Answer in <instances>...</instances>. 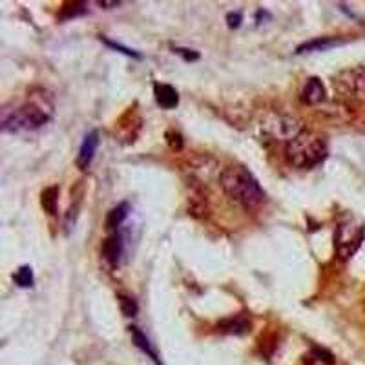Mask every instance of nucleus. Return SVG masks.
Wrapping results in <instances>:
<instances>
[{
    "label": "nucleus",
    "mask_w": 365,
    "mask_h": 365,
    "mask_svg": "<svg viewBox=\"0 0 365 365\" xmlns=\"http://www.w3.org/2000/svg\"><path fill=\"white\" fill-rule=\"evenodd\" d=\"M97 4L103 6V8H106V9H110V8H117L120 2H97Z\"/></svg>",
    "instance_id": "22"
},
{
    "label": "nucleus",
    "mask_w": 365,
    "mask_h": 365,
    "mask_svg": "<svg viewBox=\"0 0 365 365\" xmlns=\"http://www.w3.org/2000/svg\"><path fill=\"white\" fill-rule=\"evenodd\" d=\"M174 53L181 55L185 61H197L200 58V53L194 50H185V48H174Z\"/></svg>",
    "instance_id": "20"
},
{
    "label": "nucleus",
    "mask_w": 365,
    "mask_h": 365,
    "mask_svg": "<svg viewBox=\"0 0 365 365\" xmlns=\"http://www.w3.org/2000/svg\"><path fill=\"white\" fill-rule=\"evenodd\" d=\"M42 208H44L48 214H55L57 212V201H58V188L50 187L42 192Z\"/></svg>",
    "instance_id": "15"
},
{
    "label": "nucleus",
    "mask_w": 365,
    "mask_h": 365,
    "mask_svg": "<svg viewBox=\"0 0 365 365\" xmlns=\"http://www.w3.org/2000/svg\"><path fill=\"white\" fill-rule=\"evenodd\" d=\"M154 93H155V101H158V104L161 106V108L172 110L179 104L178 91H175V88H172L170 84L155 83L154 84Z\"/></svg>",
    "instance_id": "10"
},
{
    "label": "nucleus",
    "mask_w": 365,
    "mask_h": 365,
    "mask_svg": "<svg viewBox=\"0 0 365 365\" xmlns=\"http://www.w3.org/2000/svg\"><path fill=\"white\" fill-rule=\"evenodd\" d=\"M302 101L305 104H311V106L324 103L325 86L318 77H311V79H307V83H305V86H303L302 90Z\"/></svg>",
    "instance_id": "8"
},
{
    "label": "nucleus",
    "mask_w": 365,
    "mask_h": 365,
    "mask_svg": "<svg viewBox=\"0 0 365 365\" xmlns=\"http://www.w3.org/2000/svg\"><path fill=\"white\" fill-rule=\"evenodd\" d=\"M117 298H119L120 312H123V314H125V316H135L137 314L135 299L130 298V296H126V294H119Z\"/></svg>",
    "instance_id": "17"
},
{
    "label": "nucleus",
    "mask_w": 365,
    "mask_h": 365,
    "mask_svg": "<svg viewBox=\"0 0 365 365\" xmlns=\"http://www.w3.org/2000/svg\"><path fill=\"white\" fill-rule=\"evenodd\" d=\"M53 104L50 97L41 91V96H31V101L22 104L21 108L4 112L2 115V130L4 132H31L44 126L51 119Z\"/></svg>",
    "instance_id": "2"
},
{
    "label": "nucleus",
    "mask_w": 365,
    "mask_h": 365,
    "mask_svg": "<svg viewBox=\"0 0 365 365\" xmlns=\"http://www.w3.org/2000/svg\"><path fill=\"white\" fill-rule=\"evenodd\" d=\"M327 155L329 145L325 137L311 130H303L285 146L287 161L299 170H311L314 166L322 165Z\"/></svg>",
    "instance_id": "3"
},
{
    "label": "nucleus",
    "mask_w": 365,
    "mask_h": 365,
    "mask_svg": "<svg viewBox=\"0 0 365 365\" xmlns=\"http://www.w3.org/2000/svg\"><path fill=\"white\" fill-rule=\"evenodd\" d=\"M365 236L364 223H358L353 217H347L341 221L336 227V234H334V243H336V252L340 259H349L353 257L354 252L360 249L361 241Z\"/></svg>",
    "instance_id": "5"
},
{
    "label": "nucleus",
    "mask_w": 365,
    "mask_h": 365,
    "mask_svg": "<svg viewBox=\"0 0 365 365\" xmlns=\"http://www.w3.org/2000/svg\"><path fill=\"white\" fill-rule=\"evenodd\" d=\"M101 252H103L104 262L112 267H117L120 263L123 254H125V237L120 236L119 232H112L103 241V249H101Z\"/></svg>",
    "instance_id": "7"
},
{
    "label": "nucleus",
    "mask_w": 365,
    "mask_h": 365,
    "mask_svg": "<svg viewBox=\"0 0 365 365\" xmlns=\"http://www.w3.org/2000/svg\"><path fill=\"white\" fill-rule=\"evenodd\" d=\"M97 146H99V133L90 132L84 137V141L79 150V155H77V165H79L83 170L90 166L91 159H93V155H96L97 152Z\"/></svg>",
    "instance_id": "9"
},
{
    "label": "nucleus",
    "mask_w": 365,
    "mask_h": 365,
    "mask_svg": "<svg viewBox=\"0 0 365 365\" xmlns=\"http://www.w3.org/2000/svg\"><path fill=\"white\" fill-rule=\"evenodd\" d=\"M334 90L349 103H365V68H347L334 77Z\"/></svg>",
    "instance_id": "4"
},
{
    "label": "nucleus",
    "mask_w": 365,
    "mask_h": 365,
    "mask_svg": "<svg viewBox=\"0 0 365 365\" xmlns=\"http://www.w3.org/2000/svg\"><path fill=\"white\" fill-rule=\"evenodd\" d=\"M220 329L223 332H230V334H245L247 331H250V322H247L245 318H230V319H225L221 322Z\"/></svg>",
    "instance_id": "14"
},
{
    "label": "nucleus",
    "mask_w": 365,
    "mask_h": 365,
    "mask_svg": "<svg viewBox=\"0 0 365 365\" xmlns=\"http://www.w3.org/2000/svg\"><path fill=\"white\" fill-rule=\"evenodd\" d=\"M13 279L17 283L21 289H29V287H34V270L29 265H22L17 272L13 274Z\"/></svg>",
    "instance_id": "16"
},
{
    "label": "nucleus",
    "mask_w": 365,
    "mask_h": 365,
    "mask_svg": "<svg viewBox=\"0 0 365 365\" xmlns=\"http://www.w3.org/2000/svg\"><path fill=\"white\" fill-rule=\"evenodd\" d=\"M130 212V205L128 203H120L117 207H113L112 210L108 212V216H106V228L108 230H117V228L123 225V221L128 217Z\"/></svg>",
    "instance_id": "12"
},
{
    "label": "nucleus",
    "mask_w": 365,
    "mask_h": 365,
    "mask_svg": "<svg viewBox=\"0 0 365 365\" xmlns=\"http://www.w3.org/2000/svg\"><path fill=\"white\" fill-rule=\"evenodd\" d=\"M103 42L106 46H110V48H113V50H117V51H120V53H125V55H128V57H135V58H141V55L137 53V51H133V50H130V48H125V46H120V44H117V42H112V41H108V38H103Z\"/></svg>",
    "instance_id": "19"
},
{
    "label": "nucleus",
    "mask_w": 365,
    "mask_h": 365,
    "mask_svg": "<svg viewBox=\"0 0 365 365\" xmlns=\"http://www.w3.org/2000/svg\"><path fill=\"white\" fill-rule=\"evenodd\" d=\"M262 132L272 141H292L298 133H302V126L298 120L291 115H283V113H270L263 117L262 120Z\"/></svg>",
    "instance_id": "6"
},
{
    "label": "nucleus",
    "mask_w": 365,
    "mask_h": 365,
    "mask_svg": "<svg viewBox=\"0 0 365 365\" xmlns=\"http://www.w3.org/2000/svg\"><path fill=\"white\" fill-rule=\"evenodd\" d=\"M220 185L228 200L243 208H254L265 201V192L245 166H227L220 174Z\"/></svg>",
    "instance_id": "1"
},
{
    "label": "nucleus",
    "mask_w": 365,
    "mask_h": 365,
    "mask_svg": "<svg viewBox=\"0 0 365 365\" xmlns=\"http://www.w3.org/2000/svg\"><path fill=\"white\" fill-rule=\"evenodd\" d=\"M130 334H132L133 341H135V345H137V347H139V349H141L143 353L148 354V356L152 358V360H154L158 365H161V361H159V358H158V353H155L154 347L150 345L148 338H146L145 334H143V332L139 331V329H137V327H130Z\"/></svg>",
    "instance_id": "13"
},
{
    "label": "nucleus",
    "mask_w": 365,
    "mask_h": 365,
    "mask_svg": "<svg viewBox=\"0 0 365 365\" xmlns=\"http://www.w3.org/2000/svg\"><path fill=\"white\" fill-rule=\"evenodd\" d=\"M227 21L230 28H237L241 24V21H243V17H241V13H228Z\"/></svg>",
    "instance_id": "21"
},
{
    "label": "nucleus",
    "mask_w": 365,
    "mask_h": 365,
    "mask_svg": "<svg viewBox=\"0 0 365 365\" xmlns=\"http://www.w3.org/2000/svg\"><path fill=\"white\" fill-rule=\"evenodd\" d=\"M83 13H86V4H70V6H66V8H64L61 19L79 17V15H83Z\"/></svg>",
    "instance_id": "18"
},
{
    "label": "nucleus",
    "mask_w": 365,
    "mask_h": 365,
    "mask_svg": "<svg viewBox=\"0 0 365 365\" xmlns=\"http://www.w3.org/2000/svg\"><path fill=\"white\" fill-rule=\"evenodd\" d=\"M344 41H340V38L336 37H319V38H314V41H309L305 42V44L298 46V50H296V53H309V51H325V50H331V48H334V46L341 44Z\"/></svg>",
    "instance_id": "11"
}]
</instances>
